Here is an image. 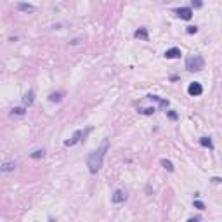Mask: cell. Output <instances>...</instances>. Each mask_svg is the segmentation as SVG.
<instances>
[{
  "label": "cell",
  "mask_w": 222,
  "mask_h": 222,
  "mask_svg": "<svg viewBox=\"0 0 222 222\" xmlns=\"http://www.w3.org/2000/svg\"><path fill=\"white\" fill-rule=\"evenodd\" d=\"M109 148V141L104 139L102 144H101V148L94 149V151L89 155L87 158V167H89V172L90 174H97L101 168H102V163H104V155Z\"/></svg>",
  "instance_id": "1"
},
{
  "label": "cell",
  "mask_w": 222,
  "mask_h": 222,
  "mask_svg": "<svg viewBox=\"0 0 222 222\" xmlns=\"http://www.w3.org/2000/svg\"><path fill=\"white\" fill-rule=\"evenodd\" d=\"M205 68V59L201 56H198V54H194V56H189L186 59V70L191 71V73H198V71H201Z\"/></svg>",
  "instance_id": "2"
},
{
  "label": "cell",
  "mask_w": 222,
  "mask_h": 222,
  "mask_svg": "<svg viewBox=\"0 0 222 222\" xmlns=\"http://www.w3.org/2000/svg\"><path fill=\"white\" fill-rule=\"evenodd\" d=\"M90 130H92V128H87V130H76V132L73 134V137H71V139L64 141V146H68V148L75 146L76 142H80L82 139H85V137H87V134H89Z\"/></svg>",
  "instance_id": "3"
},
{
  "label": "cell",
  "mask_w": 222,
  "mask_h": 222,
  "mask_svg": "<svg viewBox=\"0 0 222 222\" xmlns=\"http://www.w3.org/2000/svg\"><path fill=\"white\" fill-rule=\"evenodd\" d=\"M187 94H189V96H193V97L201 96V94H203V87H201V83H200V82L189 83V87H187Z\"/></svg>",
  "instance_id": "4"
},
{
  "label": "cell",
  "mask_w": 222,
  "mask_h": 222,
  "mask_svg": "<svg viewBox=\"0 0 222 222\" xmlns=\"http://www.w3.org/2000/svg\"><path fill=\"white\" fill-rule=\"evenodd\" d=\"M127 191H123V189H116V191L113 193V196H111V201H113L115 205L118 203H123V201H127Z\"/></svg>",
  "instance_id": "5"
},
{
  "label": "cell",
  "mask_w": 222,
  "mask_h": 222,
  "mask_svg": "<svg viewBox=\"0 0 222 222\" xmlns=\"http://www.w3.org/2000/svg\"><path fill=\"white\" fill-rule=\"evenodd\" d=\"M175 14L181 19H184V21H189L193 18V9H189V7H179V9H175Z\"/></svg>",
  "instance_id": "6"
},
{
  "label": "cell",
  "mask_w": 222,
  "mask_h": 222,
  "mask_svg": "<svg viewBox=\"0 0 222 222\" xmlns=\"http://www.w3.org/2000/svg\"><path fill=\"white\" fill-rule=\"evenodd\" d=\"M165 57H167V59H177V57H181V49H179V47L168 49V50L165 52Z\"/></svg>",
  "instance_id": "7"
},
{
  "label": "cell",
  "mask_w": 222,
  "mask_h": 222,
  "mask_svg": "<svg viewBox=\"0 0 222 222\" xmlns=\"http://www.w3.org/2000/svg\"><path fill=\"white\" fill-rule=\"evenodd\" d=\"M33 101H35V92H33V90H28L26 94H24V99H23V104H24V108L31 106V104H33Z\"/></svg>",
  "instance_id": "8"
},
{
  "label": "cell",
  "mask_w": 222,
  "mask_h": 222,
  "mask_svg": "<svg viewBox=\"0 0 222 222\" xmlns=\"http://www.w3.org/2000/svg\"><path fill=\"white\" fill-rule=\"evenodd\" d=\"M134 37H135V38H141V40H146V42L149 40V35H148V30H146V28H139V30H135L134 31Z\"/></svg>",
  "instance_id": "9"
},
{
  "label": "cell",
  "mask_w": 222,
  "mask_h": 222,
  "mask_svg": "<svg viewBox=\"0 0 222 222\" xmlns=\"http://www.w3.org/2000/svg\"><path fill=\"white\" fill-rule=\"evenodd\" d=\"M18 9L23 11V12H33V11H35V5H33V4H24V2H19V4H18Z\"/></svg>",
  "instance_id": "10"
},
{
  "label": "cell",
  "mask_w": 222,
  "mask_h": 222,
  "mask_svg": "<svg viewBox=\"0 0 222 222\" xmlns=\"http://www.w3.org/2000/svg\"><path fill=\"white\" fill-rule=\"evenodd\" d=\"M14 168H16V163H14V161H5V163L0 165V172H12Z\"/></svg>",
  "instance_id": "11"
},
{
  "label": "cell",
  "mask_w": 222,
  "mask_h": 222,
  "mask_svg": "<svg viewBox=\"0 0 222 222\" xmlns=\"http://www.w3.org/2000/svg\"><path fill=\"white\" fill-rule=\"evenodd\" d=\"M63 97H64V92H52V94L49 96V101H50V102H61Z\"/></svg>",
  "instance_id": "12"
},
{
  "label": "cell",
  "mask_w": 222,
  "mask_h": 222,
  "mask_svg": "<svg viewBox=\"0 0 222 222\" xmlns=\"http://www.w3.org/2000/svg\"><path fill=\"white\" fill-rule=\"evenodd\" d=\"M160 163H161V167H163L165 170H168V172H174V163H172L170 160H167V158H161Z\"/></svg>",
  "instance_id": "13"
},
{
  "label": "cell",
  "mask_w": 222,
  "mask_h": 222,
  "mask_svg": "<svg viewBox=\"0 0 222 222\" xmlns=\"http://www.w3.org/2000/svg\"><path fill=\"white\" fill-rule=\"evenodd\" d=\"M200 144H201V146H205V148H208V149H213V142H212L210 137H201Z\"/></svg>",
  "instance_id": "14"
},
{
  "label": "cell",
  "mask_w": 222,
  "mask_h": 222,
  "mask_svg": "<svg viewBox=\"0 0 222 222\" xmlns=\"http://www.w3.org/2000/svg\"><path fill=\"white\" fill-rule=\"evenodd\" d=\"M148 97H149L151 101H156V102H160L161 108H167V106H168V101H167V99H160L158 96H148Z\"/></svg>",
  "instance_id": "15"
},
{
  "label": "cell",
  "mask_w": 222,
  "mask_h": 222,
  "mask_svg": "<svg viewBox=\"0 0 222 222\" xmlns=\"http://www.w3.org/2000/svg\"><path fill=\"white\" fill-rule=\"evenodd\" d=\"M24 113H26V108H14L12 111H11L12 116H24Z\"/></svg>",
  "instance_id": "16"
},
{
  "label": "cell",
  "mask_w": 222,
  "mask_h": 222,
  "mask_svg": "<svg viewBox=\"0 0 222 222\" xmlns=\"http://www.w3.org/2000/svg\"><path fill=\"white\" fill-rule=\"evenodd\" d=\"M44 155H45L44 149H37V151H33V153L30 155V158H33V160H38V158H44Z\"/></svg>",
  "instance_id": "17"
},
{
  "label": "cell",
  "mask_w": 222,
  "mask_h": 222,
  "mask_svg": "<svg viewBox=\"0 0 222 222\" xmlns=\"http://www.w3.org/2000/svg\"><path fill=\"white\" fill-rule=\"evenodd\" d=\"M155 111H156V108L153 106V108H144V109H139V113H142V115H155Z\"/></svg>",
  "instance_id": "18"
},
{
  "label": "cell",
  "mask_w": 222,
  "mask_h": 222,
  "mask_svg": "<svg viewBox=\"0 0 222 222\" xmlns=\"http://www.w3.org/2000/svg\"><path fill=\"white\" fill-rule=\"evenodd\" d=\"M167 116H168L170 120H177V118H179V115L175 113L174 109H170V111H167Z\"/></svg>",
  "instance_id": "19"
},
{
  "label": "cell",
  "mask_w": 222,
  "mask_h": 222,
  "mask_svg": "<svg viewBox=\"0 0 222 222\" xmlns=\"http://www.w3.org/2000/svg\"><path fill=\"white\" fill-rule=\"evenodd\" d=\"M191 7H194V9H200V7H203V2H200V0H193L191 2ZM189 7V9H191Z\"/></svg>",
  "instance_id": "20"
},
{
  "label": "cell",
  "mask_w": 222,
  "mask_h": 222,
  "mask_svg": "<svg viewBox=\"0 0 222 222\" xmlns=\"http://www.w3.org/2000/svg\"><path fill=\"white\" fill-rule=\"evenodd\" d=\"M194 208L205 210V203H203V201H200V200H196V201H194Z\"/></svg>",
  "instance_id": "21"
},
{
  "label": "cell",
  "mask_w": 222,
  "mask_h": 222,
  "mask_svg": "<svg viewBox=\"0 0 222 222\" xmlns=\"http://www.w3.org/2000/svg\"><path fill=\"white\" fill-rule=\"evenodd\" d=\"M187 33L193 35V33H198V26H187Z\"/></svg>",
  "instance_id": "22"
},
{
  "label": "cell",
  "mask_w": 222,
  "mask_h": 222,
  "mask_svg": "<svg viewBox=\"0 0 222 222\" xmlns=\"http://www.w3.org/2000/svg\"><path fill=\"white\" fill-rule=\"evenodd\" d=\"M212 182H213V184H219V182H220V177H213Z\"/></svg>",
  "instance_id": "23"
},
{
  "label": "cell",
  "mask_w": 222,
  "mask_h": 222,
  "mask_svg": "<svg viewBox=\"0 0 222 222\" xmlns=\"http://www.w3.org/2000/svg\"><path fill=\"white\" fill-rule=\"evenodd\" d=\"M187 222H200V217H193V219H189Z\"/></svg>",
  "instance_id": "24"
},
{
  "label": "cell",
  "mask_w": 222,
  "mask_h": 222,
  "mask_svg": "<svg viewBox=\"0 0 222 222\" xmlns=\"http://www.w3.org/2000/svg\"><path fill=\"white\" fill-rule=\"evenodd\" d=\"M50 222H54V220H50Z\"/></svg>",
  "instance_id": "25"
}]
</instances>
